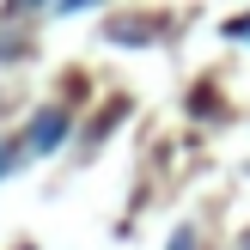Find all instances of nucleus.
I'll return each mask as SVG.
<instances>
[{"label": "nucleus", "instance_id": "obj_5", "mask_svg": "<svg viewBox=\"0 0 250 250\" xmlns=\"http://www.w3.org/2000/svg\"><path fill=\"white\" fill-rule=\"evenodd\" d=\"M85 6H98V0H55V12H85Z\"/></svg>", "mask_w": 250, "mask_h": 250}, {"label": "nucleus", "instance_id": "obj_2", "mask_svg": "<svg viewBox=\"0 0 250 250\" xmlns=\"http://www.w3.org/2000/svg\"><path fill=\"white\" fill-rule=\"evenodd\" d=\"M37 6H49V0H6V19H24V12H37Z\"/></svg>", "mask_w": 250, "mask_h": 250}, {"label": "nucleus", "instance_id": "obj_7", "mask_svg": "<svg viewBox=\"0 0 250 250\" xmlns=\"http://www.w3.org/2000/svg\"><path fill=\"white\" fill-rule=\"evenodd\" d=\"M244 250H250V238H244Z\"/></svg>", "mask_w": 250, "mask_h": 250}, {"label": "nucleus", "instance_id": "obj_3", "mask_svg": "<svg viewBox=\"0 0 250 250\" xmlns=\"http://www.w3.org/2000/svg\"><path fill=\"white\" fill-rule=\"evenodd\" d=\"M12 159H19V141H0V177L12 171Z\"/></svg>", "mask_w": 250, "mask_h": 250}, {"label": "nucleus", "instance_id": "obj_6", "mask_svg": "<svg viewBox=\"0 0 250 250\" xmlns=\"http://www.w3.org/2000/svg\"><path fill=\"white\" fill-rule=\"evenodd\" d=\"M226 31H232V37H250V19H238V24H226Z\"/></svg>", "mask_w": 250, "mask_h": 250}, {"label": "nucleus", "instance_id": "obj_4", "mask_svg": "<svg viewBox=\"0 0 250 250\" xmlns=\"http://www.w3.org/2000/svg\"><path fill=\"white\" fill-rule=\"evenodd\" d=\"M171 250H195V232H189V226H177V232H171Z\"/></svg>", "mask_w": 250, "mask_h": 250}, {"label": "nucleus", "instance_id": "obj_1", "mask_svg": "<svg viewBox=\"0 0 250 250\" xmlns=\"http://www.w3.org/2000/svg\"><path fill=\"white\" fill-rule=\"evenodd\" d=\"M67 128H73V116H67V110H43V116H37L31 122V134H24V153H55V146L61 141H67Z\"/></svg>", "mask_w": 250, "mask_h": 250}]
</instances>
